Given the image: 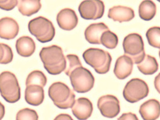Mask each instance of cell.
Instances as JSON below:
<instances>
[{
	"label": "cell",
	"instance_id": "cell-31",
	"mask_svg": "<svg viewBox=\"0 0 160 120\" xmlns=\"http://www.w3.org/2000/svg\"><path fill=\"white\" fill-rule=\"evenodd\" d=\"M53 120H74L69 114L61 113L58 115Z\"/></svg>",
	"mask_w": 160,
	"mask_h": 120
},
{
	"label": "cell",
	"instance_id": "cell-13",
	"mask_svg": "<svg viewBox=\"0 0 160 120\" xmlns=\"http://www.w3.org/2000/svg\"><path fill=\"white\" fill-rule=\"evenodd\" d=\"M19 26L15 20L5 17L0 19V38L10 40L14 38L18 34Z\"/></svg>",
	"mask_w": 160,
	"mask_h": 120
},
{
	"label": "cell",
	"instance_id": "cell-14",
	"mask_svg": "<svg viewBox=\"0 0 160 120\" xmlns=\"http://www.w3.org/2000/svg\"><path fill=\"white\" fill-rule=\"evenodd\" d=\"M133 63L128 57L123 55L117 59L113 72L117 78L123 79L129 76L132 73Z\"/></svg>",
	"mask_w": 160,
	"mask_h": 120
},
{
	"label": "cell",
	"instance_id": "cell-25",
	"mask_svg": "<svg viewBox=\"0 0 160 120\" xmlns=\"http://www.w3.org/2000/svg\"><path fill=\"white\" fill-rule=\"evenodd\" d=\"M146 35L150 45L160 48V28L159 27L154 26L150 28L147 31Z\"/></svg>",
	"mask_w": 160,
	"mask_h": 120
},
{
	"label": "cell",
	"instance_id": "cell-4",
	"mask_svg": "<svg viewBox=\"0 0 160 120\" xmlns=\"http://www.w3.org/2000/svg\"><path fill=\"white\" fill-rule=\"evenodd\" d=\"M0 93L7 102L14 103L21 97L20 88L15 75L5 71L0 74Z\"/></svg>",
	"mask_w": 160,
	"mask_h": 120
},
{
	"label": "cell",
	"instance_id": "cell-30",
	"mask_svg": "<svg viewBox=\"0 0 160 120\" xmlns=\"http://www.w3.org/2000/svg\"><path fill=\"white\" fill-rule=\"evenodd\" d=\"M117 120H139L136 114L131 112L123 113Z\"/></svg>",
	"mask_w": 160,
	"mask_h": 120
},
{
	"label": "cell",
	"instance_id": "cell-15",
	"mask_svg": "<svg viewBox=\"0 0 160 120\" xmlns=\"http://www.w3.org/2000/svg\"><path fill=\"white\" fill-rule=\"evenodd\" d=\"M108 30V26L103 22L91 24L85 31V39L91 44H101L100 39L102 34Z\"/></svg>",
	"mask_w": 160,
	"mask_h": 120
},
{
	"label": "cell",
	"instance_id": "cell-28",
	"mask_svg": "<svg viewBox=\"0 0 160 120\" xmlns=\"http://www.w3.org/2000/svg\"><path fill=\"white\" fill-rule=\"evenodd\" d=\"M65 58L66 66L64 72L68 76L74 68L78 66L82 65L79 57L76 55L68 54L66 56Z\"/></svg>",
	"mask_w": 160,
	"mask_h": 120
},
{
	"label": "cell",
	"instance_id": "cell-6",
	"mask_svg": "<svg viewBox=\"0 0 160 120\" xmlns=\"http://www.w3.org/2000/svg\"><path fill=\"white\" fill-rule=\"evenodd\" d=\"M73 89L79 93H84L90 91L93 87L95 79L91 72L82 67H77L69 74Z\"/></svg>",
	"mask_w": 160,
	"mask_h": 120
},
{
	"label": "cell",
	"instance_id": "cell-2",
	"mask_svg": "<svg viewBox=\"0 0 160 120\" xmlns=\"http://www.w3.org/2000/svg\"><path fill=\"white\" fill-rule=\"evenodd\" d=\"M82 56L85 62L97 73L104 74L109 71L112 58L108 51L98 48H90L83 52Z\"/></svg>",
	"mask_w": 160,
	"mask_h": 120
},
{
	"label": "cell",
	"instance_id": "cell-3",
	"mask_svg": "<svg viewBox=\"0 0 160 120\" xmlns=\"http://www.w3.org/2000/svg\"><path fill=\"white\" fill-rule=\"evenodd\" d=\"M48 94L54 104L61 109L71 108L75 101L74 92L66 84L60 82H54L50 85Z\"/></svg>",
	"mask_w": 160,
	"mask_h": 120
},
{
	"label": "cell",
	"instance_id": "cell-26",
	"mask_svg": "<svg viewBox=\"0 0 160 120\" xmlns=\"http://www.w3.org/2000/svg\"><path fill=\"white\" fill-rule=\"evenodd\" d=\"M11 48L8 45L0 43V63L7 64L11 62L13 58Z\"/></svg>",
	"mask_w": 160,
	"mask_h": 120
},
{
	"label": "cell",
	"instance_id": "cell-32",
	"mask_svg": "<svg viewBox=\"0 0 160 120\" xmlns=\"http://www.w3.org/2000/svg\"><path fill=\"white\" fill-rule=\"evenodd\" d=\"M5 113V108L4 105L0 102V120L4 117Z\"/></svg>",
	"mask_w": 160,
	"mask_h": 120
},
{
	"label": "cell",
	"instance_id": "cell-19",
	"mask_svg": "<svg viewBox=\"0 0 160 120\" xmlns=\"http://www.w3.org/2000/svg\"><path fill=\"white\" fill-rule=\"evenodd\" d=\"M15 47L18 54L25 57L31 56L36 49L35 42L32 38L28 36H23L18 39Z\"/></svg>",
	"mask_w": 160,
	"mask_h": 120
},
{
	"label": "cell",
	"instance_id": "cell-27",
	"mask_svg": "<svg viewBox=\"0 0 160 120\" xmlns=\"http://www.w3.org/2000/svg\"><path fill=\"white\" fill-rule=\"evenodd\" d=\"M38 116L36 111L28 108L20 110L17 113L16 120H38Z\"/></svg>",
	"mask_w": 160,
	"mask_h": 120
},
{
	"label": "cell",
	"instance_id": "cell-24",
	"mask_svg": "<svg viewBox=\"0 0 160 120\" xmlns=\"http://www.w3.org/2000/svg\"><path fill=\"white\" fill-rule=\"evenodd\" d=\"M100 41L101 44L106 48L113 49L117 47L118 40L117 36L109 30L102 34Z\"/></svg>",
	"mask_w": 160,
	"mask_h": 120
},
{
	"label": "cell",
	"instance_id": "cell-23",
	"mask_svg": "<svg viewBox=\"0 0 160 120\" xmlns=\"http://www.w3.org/2000/svg\"><path fill=\"white\" fill-rule=\"evenodd\" d=\"M47 81L46 77L41 71L35 70L31 72L28 76L26 81V86L37 85L43 88Z\"/></svg>",
	"mask_w": 160,
	"mask_h": 120
},
{
	"label": "cell",
	"instance_id": "cell-7",
	"mask_svg": "<svg viewBox=\"0 0 160 120\" xmlns=\"http://www.w3.org/2000/svg\"><path fill=\"white\" fill-rule=\"evenodd\" d=\"M122 46L124 54L130 58L133 63L141 62L145 55L144 44L142 36L139 34L131 33L124 38Z\"/></svg>",
	"mask_w": 160,
	"mask_h": 120
},
{
	"label": "cell",
	"instance_id": "cell-20",
	"mask_svg": "<svg viewBox=\"0 0 160 120\" xmlns=\"http://www.w3.org/2000/svg\"><path fill=\"white\" fill-rule=\"evenodd\" d=\"M17 5L19 12L22 15L27 16L37 13L42 6L40 0H18Z\"/></svg>",
	"mask_w": 160,
	"mask_h": 120
},
{
	"label": "cell",
	"instance_id": "cell-8",
	"mask_svg": "<svg viewBox=\"0 0 160 120\" xmlns=\"http://www.w3.org/2000/svg\"><path fill=\"white\" fill-rule=\"evenodd\" d=\"M149 92V88L145 82L140 78H133L126 84L123 95L127 101L133 103L147 97Z\"/></svg>",
	"mask_w": 160,
	"mask_h": 120
},
{
	"label": "cell",
	"instance_id": "cell-18",
	"mask_svg": "<svg viewBox=\"0 0 160 120\" xmlns=\"http://www.w3.org/2000/svg\"><path fill=\"white\" fill-rule=\"evenodd\" d=\"M44 98L43 88L38 85H31L26 87L25 99L28 104L38 106L43 102Z\"/></svg>",
	"mask_w": 160,
	"mask_h": 120
},
{
	"label": "cell",
	"instance_id": "cell-22",
	"mask_svg": "<svg viewBox=\"0 0 160 120\" xmlns=\"http://www.w3.org/2000/svg\"><path fill=\"white\" fill-rule=\"evenodd\" d=\"M156 10V4L153 1L151 0L143 1L139 7V16L144 20H150L155 16Z\"/></svg>",
	"mask_w": 160,
	"mask_h": 120
},
{
	"label": "cell",
	"instance_id": "cell-12",
	"mask_svg": "<svg viewBox=\"0 0 160 120\" xmlns=\"http://www.w3.org/2000/svg\"><path fill=\"white\" fill-rule=\"evenodd\" d=\"M56 20L59 27L67 31L74 29L78 22L75 12L69 8H65L61 10L57 15Z\"/></svg>",
	"mask_w": 160,
	"mask_h": 120
},
{
	"label": "cell",
	"instance_id": "cell-17",
	"mask_svg": "<svg viewBox=\"0 0 160 120\" xmlns=\"http://www.w3.org/2000/svg\"><path fill=\"white\" fill-rule=\"evenodd\" d=\"M108 16L109 18L112 19L114 21L121 23L131 20L134 17L135 14L132 8L118 5L110 8Z\"/></svg>",
	"mask_w": 160,
	"mask_h": 120
},
{
	"label": "cell",
	"instance_id": "cell-1",
	"mask_svg": "<svg viewBox=\"0 0 160 120\" xmlns=\"http://www.w3.org/2000/svg\"><path fill=\"white\" fill-rule=\"evenodd\" d=\"M39 55L44 68L49 74H59L65 69L66 58L62 48L59 46L53 45L43 47Z\"/></svg>",
	"mask_w": 160,
	"mask_h": 120
},
{
	"label": "cell",
	"instance_id": "cell-29",
	"mask_svg": "<svg viewBox=\"0 0 160 120\" xmlns=\"http://www.w3.org/2000/svg\"><path fill=\"white\" fill-rule=\"evenodd\" d=\"M18 4V0H0V8L6 11L11 10Z\"/></svg>",
	"mask_w": 160,
	"mask_h": 120
},
{
	"label": "cell",
	"instance_id": "cell-16",
	"mask_svg": "<svg viewBox=\"0 0 160 120\" xmlns=\"http://www.w3.org/2000/svg\"><path fill=\"white\" fill-rule=\"evenodd\" d=\"M159 102L152 99L147 101L140 106L139 112L143 120H156L159 116Z\"/></svg>",
	"mask_w": 160,
	"mask_h": 120
},
{
	"label": "cell",
	"instance_id": "cell-11",
	"mask_svg": "<svg viewBox=\"0 0 160 120\" xmlns=\"http://www.w3.org/2000/svg\"><path fill=\"white\" fill-rule=\"evenodd\" d=\"M71 108L72 114L79 120H87L91 116L93 110L91 101L85 97L75 100Z\"/></svg>",
	"mask_w": 160,
	"mask_h": 120
},
{
	"label": "cell",
	"instance_id": "cell-21",
	"mask_svg": "<svg viewBox=\"0 0 160 120\" xmlns=\"http://www.w3.org/2000/svg\"><path fill=\"white\" fill-rule=\"evenodd\" d=\"M139 70L145 75H152L158 68V64L156 58L148 54H146L142 61L137 64Z\"/></svg>",
	"mask_w": 160,
	"mask_h": 120
},
{
	"label": "cell",
	"instance_id": "cell-9",
	"mask_svg": "<svg viewBox=\"0 0 160 120\" xmlns=\"http://www.w3.org/2000/svg\"><path fill=\"white\" fill-rule=\"evenodd\" d=\"M105 6L101 0H84L79 4L78 10L81 17L86 20H96L103 15Z\"/></svg>",
	"mask_w": 160,
	"mask_h": 120
},
{
	"label": "cell",
	"instance_id": "cell-10",
	"mask_svg": "<svg viewBox=\"0 0 160 120\" xmlns=\"http://www.w3.org/2000/svg\"><path fill=\"white\" fill-rule=\"evenodd\" d=\"M97 106L102 115L109 118L116 117L120 111L119 100L112 95L100 97L98 100Z\"/></svg>",
	"mask_w": 160,
	"mask_h": 120
},
{
	"label": "cell",
	"instance_id": "cell-5",
	"mask_svg": "<svg viewBox=\"0 0 160 120\" xmlns=\"http://www.w3.org/2000/svg\"><path fill=\"white\" fill-rule=\"evenodd\" d=\"M28 28L30 33L42 43L52 41L55 35V29L52 22L42 16L31 20L28 23Z\"/></svg>",
	"mask_w": 160,
	"mask_h": 120
}]
</instances>
